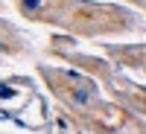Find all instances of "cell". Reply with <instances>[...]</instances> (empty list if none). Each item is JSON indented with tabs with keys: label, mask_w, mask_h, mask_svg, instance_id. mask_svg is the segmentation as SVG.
<instances>
[{
	"label": "cell",
	"mask_w": 146,
	"mask_h": 134,
	"mask_svg": "<svg viewBox=\"0 0 146 134\" xmlns=\"http://www.w3.org/2000/svg\"><path fill=\"white\" fill-rule=\"evenodd\" d=\"M44 3V0H23V6H27V9H38Z\"/></svg>",
	"instance_id": "2"
},
{
	"label": "cell",
	"mask_w": 146,
	"mask_h": 134,
	"mask_svg": "<svg viewBox=\"0 0 146 134\" xmlns=\"http://www.w3.org/2000/svg\"><path fill=\"white\" fill-rule=\"evenodd\" d=\"M0 96H3V99H12V96H15V90H12L9 84H0Z\"/></svg>",
	"instance_id": "1"
}]
</instances>
